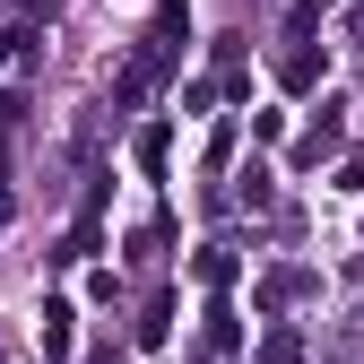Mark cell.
<instances>
[{"instance_id": "1", "label": "cell", "mask_w": 364, "mask_h": 364, "mask_svg": "<svg viewBox=\"0 0 364 364\" xmlns=\"http://www.w3.org/2000/svg\"><path fill=\"white\" fill-rule=\"evenodd\" d=\"M173 53H182V0H165V9H156V26H148V43H139V61L113 78V96H122V105H139L148 87L173 70Z\"/></svg>"}, {"instance_id": "2", "label": "cell", "mask_w": 364, "mask_h": 364, "mask_svg": "<svg viewBox=\"0 0 364 364\" xmlns=\"http://www.w3.org/2000/svg\"><path fill=\"white\" fill-rule=\"evenodd\" d=\"M338 139H347V122H338V113H321V122L304 130V148H295V156H304V165H321V156H338Z\"/></svg>"}, {"instance_id": "3", "label": "cell", "mask_w": 364, "mask_h": 364, "mask_svg": "<svg viewBox=\"0 0 364 364\" xmlns=\"http://www.w3.org/2000/svg\"><path fill=\"white\" fill-rule=\"evenodd\" d=\"M295 295H312V269H269V278H260V304H269V312L295 304Z\"/></svg>"}, {"instance_id": "4", "label": "cell", "mask_w": 364, "mask_h": 364, "mask_svg": "<svg viewBox=\"0 0 364 364\" xmlns=\"http://www.w3.org/2000/svg\"><path fill=\"white\" fill-rule=\"evenodd\" d=\"M312 78H321V53H312V43H304V53H287V61H278V87H295V96H304Z\"/></svg>"}, {"instance_id": "5", "label": "cell", "mask_w": 364, "mask_h": 364, "mask_svg": "<svg viewBox=\"0 0 364 364\" xmlns=\"http://www.w3.org/2000/svg\"><path fill=\"white\" fill-rule=\"evenodd\" d=\"M43 355H70V304H43Z\"/></svg>"}, {"instance_id": "6", "label": "cell", "mask_w": 364, "mask_h": 364, "mask_svg": "<svg viewBox=\"0 0 364 364\" xmlns=\"http://www.w3.org/2000/svg\"><path fill=\"white\" fill-rule=\"evenodd\" d=\"M9 208H18V200H9V156H0V225H9Z\"/></svg>"}]
</instances>
